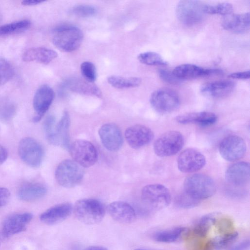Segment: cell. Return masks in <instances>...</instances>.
Returning a JSON list of instances; mask_svg holds the SVG:
<instances>
[{
    "label": "cell",
    "mask_w": 250,
    "mask_h": 250,
    "mask_svg": "<svg viewBox=\"0 0 250 250\" xmlns=\"http://www.w3.org/2000/svg\"><path fill=\"white\" fill-rule=\"evenodd\" d=\"M69 152L73 161L83 167L93 166L98 160V152L90 142L77 140L70 145Z\"/></svg>",
    "instance_id": "ba28073f"
},
{
    "label": "cell",
    "mask_w": 250,
    "mask_h": 250,
    "mask_svg": "<svg viewBox=\"0 0 250 250\" xmlns=\"http://www.w3.org/2000/svg\"><path fill=\"white\" fill-rule=\"evenodd\" d=\"M58 56L53 50L42 47L31 48L26 50L22 55L24 62H36L47 64L52 62Z\"/></svg>",
    "instance_id": "cb8c5ba5"
},
{
    "label": "cell",
    "mask_w": 250,
    "mask_h": 250,
    "mask_svg": "<svg viewBox=\"0 0 250 250\" xmlns=\"http://www.w3.org/2000/svg\"></svg>",
    "instance_id": "681fc988"
},
{
    "label": "cell",
    "mask_w": 250,
    "mask_h": 250,
    "mask_svg": "<svg viewBox=\"0 0 250 250\" xmlns=\"http://www.w3.org/2000/svg\"><path fill=\"white\" fill-rule=\"evenodd\" d=\"M159 77L164 82L171 84H177L181 81L177 78L172 72L166 69H160L158 71Z\"/></svg>",
    "instance_id": "60d3db41"
},
{
    "label": "cell",
    "mask_w": 250,
    "mask_h": 250,
    "mask_svg": "<svg viewBox=\"0 0 250 250\" xmlns=\"http://www.w3.org/2000/svg\"><path fill=\"white\" fill-rule=\"evenodd\" d=\"M55 118L53 115L48 116L43 124V130L48 142L52 145L58 146L56 136Z\"/></svg>",
    "instance_id": "836d02e7"
},
{
    "label": "cell",
    "mask_w": 250,
    "mask_h": 250,
    "mask_svg": "<svg viewBox=\"0 0 250 250\" xmlns=\"http://www.w3.org/2000/svg\"><path fill=\"white\" fill-rule=\"evenodd\" d=\"M19 156L27 165L33 167H40L42 162L44 151L41 145L31 137L23 138L18 146Z\"/></svg>",
    "instance_id": "30bf717a"
},
{
    "label": "cell",
    "mask_w": 250,
    "mask_h": 250,
    "mask_svg": "<svg viewBox=\"0 0 250 250\" xmlns=\"http://www.w3.org/2000/svg\"><path fill=\"white\" fill-rule=\"evenodd\" d=\"M235 84L229 80L218 81L204 84L201 92L204 95L214 98H224L234 90Z\"/></svg>",
    "instance_id": "603a6c76"
},
{
    "label": "cell",
    "mask_w": 250,
    "mask_h": 250,
    "mask_svg": "<svg viewBox=\"0 0 250 250\" xmlns=\"http://www.w3.org/2000/svg\"><path fill=\"white\" fill-rule=\"evenodd\" d=\"M250 166L246 162H238L229 166L225 172V179L229 184L235 187L246 185L250 181Z\"/></svg>",
    "instance_id": "e0dca14e"
},
{
    "label": "cell",
    "mask_w": 250,
    "mask_h": 250,
    "mask_svg": "<svg viewBox=\"0 0 250 250\" xmlns=\"http://www.w3.org/2000/svg\"><path fill=\"white\" fill-rule=\"evenodd\" d=\"M184 145L182 134L176 130L167 131L160 136L155 141L153 149L156 155L166 157L178 153Z\"/></svg>",
    "instance_id": "5b68a950"
},
{
    "label": "cell",
    "mask_w": 250,
    "mask_h": 250,
    "mask_svg": "<svg viewBox=\"0 0 250 250\" xmlns=\"http://www.w3.org/2000/svg\"><path fill=\"white\" fill-rule=\"evenodd\" d=\"M73 207L69 203H63L55 205L48 208L42 213L40 216V220L48 225H54L60 223L71 214Z\"/></svg>",
    "instance_id": "ffe728a7"
},
{
    "label": "cell",
    "mask_w": 250,
    "mask_h": 250,
    "mask_svg": "<svg viewBox=\"0 0 250 250\" xmlns=\"http://www.w3.org/2000/svg\"><path fill=\"white\" fill-rule=\"evenodd\" d=\"M73 211L77 219L86 225H94L100 222L105 213V209L102 203L93 198L78 200L73 207Z\"/></svg>",
    "instance_id": "7a4b0ae2"
},
{
    "label": "cell",
    "mask_w": 250,
    "mask_h": 250,
    "mask_svg": "<svg viewBox=\"0 0 250 250\" xmlns=\"http://www.w3.org/2000/svg\"><path fill=\"white\" fill-rule=\"evenodd\" d=\"M178 169L183 173H193L201 169L206 163V157L198 150L188 148L182 151L177 160Z\"/></svg>",
    "instance_id": "7c38bea8"
},
{
    "label": "cell",
    "mask_w": 250,
    "mask_h": 250,
    "mask_svg": "<svg viewBox=\"0 0 250 250\" xmlns=\"http://www.w3.org/2000/svg\"><path fill=\"white\" fill-rule=\"evenodd\" d=\"M175 120L177 123L182 125L196 124L207 126L215 124L217 120V116L211 112H192L179 115Z\"/></svg>",
    "instance_id": "44dd1931"
},
{
    "label": "cell",
    "mask_w": 250,
    "mask_h": 250,
    "mask_svg": "<svg viewBox=\"0 0 250 250\" xmlns=\"http://www.w3.org/2000/svg\"><path fill=\"white\" fill-rule=\"evenodd\" d=\"M15 112L14 105L9 102L0 103V118L4 120L11 119Z\"/></svg>",
    "instance_id": "ab89813d"
},
{
    "label": "cell",
    "mask_w": 250,
    "mask_h": 250,
    "mask_svg": "<svg viewBox=\"0 0 250 250\" xmlns=\"http://www.w3.org/2000/svg\"><path fill=\"white\" fill-rule=\"evenodd\" d=\"M125 137L131 147L138 149L149 144L154 138V133L148 127L137 124L126 129Z\"/></svg>",
    "instance_id": "4fadbf2b"
},
{
    "label": "cell",
    "mask_w": 250,
    "mask_h": 250,
    "mask_svg": "<svg viewBox=\"0 0 250 250\" xmlns=\"http://www.w3.org/2000/svg\"><path fill=\"white\" fill-rule=\"evenodd\" d=\"M54 96L53 90L48 85H42L37 90L33 101L35 112L32 119L34 123L41 120L52 104Z\"/></svg>",
    "instance_id": "5bb4252c"
},
{
    "label": "cell",
    "mask_w": 250,
    "mask_h": 250,
    "mask_svg": "<svg viewBox=\"0 0 250 250\" xmlns=\"http://www.w3.org/2000/svg\"><path fill=\"white\" fill-rule=\"evenodd\" d=\"M10 198V192L8 189L0 187V208L6 205Z\"/></svg>",
    "instance_id": "b9f144b4"
},
{
    "label": "cell",
    "mask_w": 250,
    "mask_h": 250,
    "mask_svg": "<svg viewBox=\"0 0 250 250\" xmlns=\"http://www.w3.org/2000/svg\"><path fill=\"white\" fill-rule=\"evenodd\" d=\"M96 10L94 7L89 5H78L74 7L71 12L74 15L82 18H87L94 15Z\"/></svg>",
    "instance_id": "f35d334b"
},
{
    "label": "cell",
    "mask_w": 250,
    "mask_h": 250,
    "mask_svg": "<svg viewBox=\"0 0 250 250\" xmlns=\"http://www.w3.org/2000/svg\"><path fill=\"white\" fill-rule=\"evenodd\" d=\"M31 25L29 21L24 20L7 23L0 26V36H6L28 29Z\"/></svg>",
    "instance_id": "1f68e13d"
},
{
    "label": "cell",
    "mask_w": 250,
    "mask_h": 250,
    "mask_svg": "<svg viewBox=\"0 0 250 250\" xmlns=\"http://www.w3.org/2000/svg\"><path fill=\"white\" fill-rule=\"evenodd\" d=\"M47 192L46 187L42 184L28 183L21 186L18 192L19 198L26 202L34 201L42 198Z\"/></svg>",
    "instance_id": "d4e9b609"
},
{
    "label": "cell",
    "mask_w": 250,
    "mask_h": 250,
    "mask_svg": "<svg viewBox=\"0 0 250 250\" xmlns=\"http://www.w3.org/2000/svg\"><path fill=\"white\" fill-rule=\"evenodd\" d=\"M69 126V115L68 112L65 111L56 126V136L58 146H61L65 149H68L70 146Z\"/></svg>",
    "instance_id": "4316f807"
},
{
    "label": "cell",
    "mask_w": 250,
    "mask_h": 250,
    "mask_svg": "<svg viewBox=\"0 0 250 250\" xmlns=\"http://www.w3.org/2000/svg\"><path fill=\"white\" fill-rule=\"evenodd\" d=\"M205 5L197 0H181L176 6L177 17L182 23L187 25L200 23L206 14Z\"/></svg>",
    "instance_id": "52a82bcc"
},
{
    "label": "cell",
    "mask_w": 250,
    "mask_h": 250,
    "mask_svg": "<svg viewBox=\"0 0 250 250\" xmlns=\"http://www.w3.org/2000/svg\"><path fill=\"white\" fill-rule=\"evenodd\" d=\"M238 236L236 231L228 232L210 240L205 246L206 250H220L234 241Z\"/></svg>",
    "instance_id": "f546056e"
},
{
    "label": "cell",
    "mask_w": 250,
    "mask_h": 250,
    "mask_svg": "<svg viewBox=\"0 0 250 250\" xmlns=\"http://www.w3.org/2000/svg\"><path fill=\"white\" fill-rule=\"evenodd\" d=\"M108 83L113 87L118 88H128L139 86L141 80L138 77H123L111 76L107 79Z\"/></svg>",
    "instance_id": "4dcf8cb0"
},
{
    "label": "cell",
    "mask_w": 250,
    "mask_h": 250,
    "mask_svg": "<svg viewBox=\"0 0 250 250\" xmlns=\"http://www.w3.org/2000/svg\"><path fill=\"white\" fill-rule=\"evenodd\" d=\"M174 203L177 207L187 209L196 207L200 201L194 199L184 191L175 197Z\"/></svg>",
    "instance_id": "8d00e7d4"
},
{
    "label": "cell",
    "mask_w": 250,
    "mask_h": 250,
    "mask_svg": "<svg viewBox=\"0 0 250 250\" xmlns=\"http://www.w3.org/2000/svg\"><path fill=\"white\" fill-rule=\"evenodd\" d=\"M83 167L73 160L66 159L62 161L55 171L57 183L66 188H71L78 185L83 178Z\"/></svg>",
    "instance_id": "277c9868"
},
{
    "label": "cell",
    "mask_w": 250,
    "mask_h": 250,
    "mask_svg": "<svg viewBox=\"0 0 250 250\" xmlns=\"http://www.w3.org/2000/svg\"><path fill=\"white\" fill-rule=\"evenodd\" d=\"M232 5L228 2H222L215 5L206 4L205 11L206 14H219L225 16L232 13Z\"/></svg>",
    "instance_id": "d590c367"
},
{
    "label": "cell",
    "mask_w": 250,
    "mask_h": 250,
    "mask_svg": "<svg viewBox=\"0 0 250 250\" xmlns=\"http://www.w3.org/2000/svg\"><path fill=\"white\" fill-rule=\"evenodd\" d=\"M14 75V69L11 63L0 57V85L8 82Z\"/></svg>",
    "instance_id": "e575fe53"
},
{
    "label": "cell",
    "mask_w": 250,
    "mask_h": 250,
    "mask_svg": "<svg viewBox=\"0 0 250 250\" xmlns=\"http://www.w3.org/2000/svg\"><path fill=\"white\" fill-rule=\"evenodd\" d=\"M33 215L27 212L13 214L8 216L3 223L1 229L2 235L7 238L25 230L27 224L31 221Z\"/></svg>",
    "instance_id": "ac0fdd59"
},
{
    "label": "cell",
    "mask_w": 250,
    "mask_h": 250,
    "mask_svg": "<svg viewBox=\"0 0 250 250\" xmlns=\"http://www.w3.org/2000/svg\"><path fill=\"white\" fill-rule=\"evenodd\" d=\"M8 152L2 146L0 145V164L4 163L7 158Z\"/></svg>",
    "instance_id": "f6af8a7d"
},
{
    "label": "cell",
    "mask_w": 250,
    "mask_h": 250,
    "mask_svg": "<svg viewBox=\"0 0 250 250\" xmlns=\"http://www.w3.org/2000/svg\"><path fill=\"white\" fill-rule=\"evenodd\" d=\"M174 76L181 80H190L207 76L220 75L223 71L219 69L205 68L192 64H183L172 71Z\"/></svg>",
    "instance_id": "2e32d148"
},
{
    "label": "cell",
    "mask_w": 250,
    "mask_h": 250,
    "mask_svg": "<svg viewBox=\"0 0 250 250\" xmlns=\"http://www.w3.org/2000/svg\"><path fill=\"white\" fill-rule=\"evenodd\" d=\"M178 95L168 88H162L153 92L150 97L152 108L160 114L171 113L177 109L180 105Z\"/></svg>",
    "instance_id": "9c48e42d"
},
{
    "label": "cell",
    "mask_w": 250,
    "mask_h": 250,
    "mask_svg": "<svg viewBox=\"0 0 250 250\" xmlns=\"http://www.w3.org/2000/svg\"><path fill=\"white\" fill-rule=\"evenodd\" d=\"M188 231V229L185 227H176L155 232L153 238L159 242L172 243L179 240Z\"/></svg>",
    "instance_id": "83f0119b"
},
{
    "label": "cell",
    "mask_w": 250,
    "mask_h": 250,
    "mask_svg": "<svg viewBox=\"0 0 250 250\" xmlns=\"http://www.w3.org/2000/svg\"><path fill=\"white\" fill-rule=\"evenodd\" d=\"M250 13L232 14L224 16L222 25L227 30L236 33H246L250 29Z\"/></svg>",
    "instance_id": "7402d4cb"
},
{
    "label": "cell",
    "mask_w": 250,
    "mask_h": 250,
    "mask_svg": "<svg viewBox=\"0 0 250 250\" xmlns=\"http://www.w3.org/2000/svg\"><path fill=\"white\" fill-rule=\"evenodd\" d=\"M134 250H146V249H144L138 248V249H135Z\"/></svg>",
    "instance_id": "c3c4849f"
},
{
    "label": "cell",
    "mask_w": 250,
    "mask_h": 250,
    "mask_svg": "<svg viewBox=\"0 0 250 250\" xmlns=\"http://www.w3.org/2000/svg\"><path fill=\"white\" fill-rule=\"evenodd\" d=\"M138 60L142 63L148 65L166 66L167 63L158 53L154 52H146L140 54Z\"/></svg>",
    "instance_id": "d6a6232c"
},
{
    "label": "cell",
    "mask_w": 250,
    "mask_h": 250,
    "mask_svg": "<svg viewBox=\"0 0 250 250\" xmlns=\"http://www.w3.org/2000/svg\"><path fill=\"white\" fill-rule=\"evenodd\" d=\"M246 151L245 141L242 137L235 135L226 137L219 146V151L222 157L230 162L240 159L245 155Z\"/></svg>",
    "instance_id": "8fae6325"
},
{
    "label": "cell",
    "mask_w": 250,
    "mask_h": 250,
    "mask_svg": "<svg viewBox=\"0 0 250 250\" xmlns=\"http://www.w3.org/2000/svg\"><path fill=\"white\" fill-rule=\"evenodd\" d=\"M229 77L237 80H247L250 78V72L249 70L234 72L229 74Z\"/></svg>",
    "instance_id": "7bdbcfd3"
},
{
    "label": "cell",
    "mask_w": 250,
    "mask_h": 250,
    "mask_svg": "<svg viewBox=\"0 0 250 250\" xmlns=\"http://www.w3.org/2000/svg\"><path fill=\"white\" fill-rule=\"evenodd\" d=\"M83 38L82 30L73 25H61L55 28L52 32L53 44L64 52L77 50L81 46Z\"/></svg>",
    "instance_id": "3957f363"
},
{
    "label": "cell",
    "mask_w": 250,
    "mask_h": 250,
    "mask_svg": "<svg viewBox=\"0 0 250 250\" xmlns=\"http://www.w3.org/2000/svg\"><path fill=\"white\" fill-rule=\"evenodd\" d=\"M218 216V213L213 212L202 216L195 225L193 233L201 237L206 236L211 227L216 222Z\"/></svg>",
    "instance_id": "f1b7e54d"
},
{
    "label": "cell",
    "mask_w": 250,
    "mask_h": 250,
    "mask_svg": "<svg viewBox=\"0 0 250 250\" xmlns=\"http://www.w3.org/2000/svg\"><path fill=\"white\" fill-rule=\"evenodd\" d=\"M250 240H245L235 245L229 250H248L250 247Z\"/></svg>",
    "instance_id": "ee69618b"
},
{
    "label": "cell",
    "mask_w": 250,
    "mask_h": 250,
    "mask_svg": "<svg viewBox=\"0 0 250 250\" xmlns=\"http://www.w3.org/2000/svg\"></svg>",
    "instance_id": "f907efd6"
},
{
    "label": "cell",
    "mask_w": 250,
    "mask_h": 250,
    "mask_svg": "<svg viewBox=\"0 0 250 250\" xmlns=\"http://www.w3.org/2000/svg\"><path fill=\"white\" fill-rule=\"evenodd\" d=\"M44 1V0H23L21 3L25 6H33L42 3Z\"/></svg>",
    "instance_id": "bcb514c9"
},
{
    "label": "cell",
    "mask_w": 250,
    "mask_h": 250,
    "mask_svg": "<svg viewBox=\"0 0 250 250\" xmlns=\"http://www.w3.org/2000/svg\"><path fill=\"white\" fill-rule=\"evenodd\" d=\"M66 86L71 90L80 94L102 96L100 89L93 83L78 78H73L65 82Z\"/></svg>",
    "instance_id": "484cf974"
},
{
    "label": "cell",
    "mask_w": 250,
    "mask_h": 250,
    "mask_svg": "<svg viewBox=\"0 0 250 250\" xmlns=\"http://www.w3.org/2000/svg\"><path fill=\"white\" fill-rule=\"evenodd\" d=\"M81 73L84 79L93 83L96 79L97 74L94 64L90 62H84L81 65Z\"/></svg>",
    "instance_id": "74e56055"
},
{
    "label": "cell",
    "mask_w": 250,
    "mask_h": 250,
    "mask_svg": "<svg viewBox=\"0 0 250 250\" xmlns=\"http://www.w3.org/2000/svg\"><path fill=\"white\" fill-rule=\"evenodd\" d=\"M83 250H108V249L103 246H91L85 248Z\"/></svg>",
    "instance_id": "7dc6e473"
},
{
    "label": "cell",
    "mask_w": 250,
    "mask_h": 250,
    "mask_svg": "<svg viewBox=\"0 0 250 250\" xmlns=\"http://www.w3.org/2000/svg\"><path fill=\"white\" fill-rule=\"evenodd\" d=\"M99 135L103 146L109 151H117L123 145L122 133L115 124L106 123L103 125L99 130Z\"/></svg>",
    "instance_id": "9a60e30c"
},
{
    "label": "cell",
    "mask_w": 250,
    "mask_h": 250,
    "mask_svg": "<svg viewBox=\"0 0 250 250\" xmlns=\"http://www.w3.org/2000/svg\"><path fill=\"white\" fill-rule=\"evenodd\" d=\"M184 189L186 193L199 201L213 196L216 189L214 181L209 176L202 173H195L187 177L184 182Z\"/></svg>",
    "instance_id": "6da1fadb"
},
{
    "label": "cell",
    "mask_w": 250,
    "mask_h": 250,
    "mask_svg": "<svg viewBox=\"0 0 250 250\" xmlns=\"http://www.w3.org/2000/svg\"><path fill=\"white\" fill-rule=\"evenodd\" d=\"M141 197L146 204L155 210L166 208L170 204L171 199L169 189L160 184L145 186L142 189Z\"/></svg>",
    "instance_id": "8992f818"
},
{
    "label": "cell",
    "mask_w": 250,
    "mask_h": 250,
    "mask_svg": "<svg viewBox=\"0 0 250 250\" xmlns=\"http://www.w3.org/2000/svg\"><path fill=\"white\" fill-rule=\"evenodd\" d=\"M107 210L111 217L120 223L129 224L134 222L136 217L133 208L123 201H114L109 204Z\"/></svg>",
    "instance_id": "d6986e66"
}]
</instances>
